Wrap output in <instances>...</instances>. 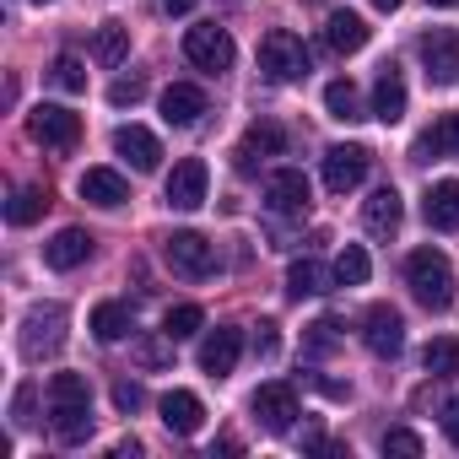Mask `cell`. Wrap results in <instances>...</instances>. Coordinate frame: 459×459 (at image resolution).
I'll return each mask as SVG.
<instances>
[{
  "label": "cell",
  "instance_id": "cell-1",
  "mask_svg": "<svg viewBox=\"0 0 459 459\" xmlns=\"http://www.w3.org/2000/svg\"><path fill=\"white\" fill-rule=\"evenodd\" d=\"M49 427L60 443H87L92 437V389L82 373H55L49 378Z\"/></svg>",
  "mask_w": 459,
  "mask_h": 459
},
{
  "label": "cell",
  "instance_id": "cell-2",
  "mask_svg": "<svg viewBox=\"0 0 459 459\" xmlns=\"http://www.w3.org/2000/svg\"><path fill=\"white\" fill-rule=\"evenodd\" d=\"M405 287H411L416 303L432 308V314L454 308V265H448V255H443V249H411V255H405Z\"/></svg>",
  "mask_w": 459,
  "mask_h": 459
},
{
  "label": "cell",
  "instance_id": "cell-3",
  "mask_svg": "<svg viewBox=\"0 0 459 459\" xmlns=\"http://www.w3.org/2000/svg\"><path fill=\"white\" fill-rule=\"evenodd\" d=\"M308 44L298 39V33H287V28H271L265 39H260V71L271 76V82H303L308 76Z\"/></svg>",
  "mask_w": 459,
  "mask_h": 459
},
{
  "label": "cell",
  "instance_id": "cell-4",
  "mask_svg": "<svg viewBox=\"0 0 459 459\" xmlns=\"http://www.w3.org/2000/svg\"><path fill=\"white\" fill-rule=\"evenodd\" d=\"M65 325H71V314H65L60 303H33L28 319H22V357H28V362L55 357V351L65 346Z\"/></svg>",
  "mask_w": 459,
  "mask_h": 459
},
{
  "label": "cell",
  "instance_id": "cell-5",
  "mask_svg": "<svg viewBox=\"0 0 459 459\" xmlns=\"http://www.w3.org/2000/svg\"><path fill=\"white\" fill-rule=\"evenodd\" d=\"M184 60H189V65H200V71H211V76H221V71H233L238 44H233V33H227V28L200 22V28H189V33H184Z\"/></svg>",
  "mask_w": 459,
  "mask_h": 459
},
{
  "label": "cell",
  "instance_id": "cell-6",
  "mask_svg": "<svg viewBox=\"0 0 459 459\" xmlns=\"http://www.w3.org/2000/svg\"><path fill=\"white\" fill-rule=\"evenodd\" d=\"M28 135H33L39 146H49V152H76L82 119H76L71 108H60V103H39V108L28 114Z\"/></svg>",
  "mask_w": 459,
  "mask_h": 459
},
{
  "label": "cell",
  "instance_id": "cell-7",
  "mask_svg": "<svg viewBox=\"0 0 459 459\" xmlns=\"http://www.w3.org/2000/svg\"><path fill=\"white\" fill-rule=\"evenodd\" d=\"M249 405H255V421H260L265 432H276V437H281V432H292V421H298V389H292L287 378L260 384Z\"/></svg>",
  "mask_w": 459,
  "mask_h": 459
},
{
  "label": "cell",
  "instance_id": "cell-8",
  "mask_svg": "<svg viewBox=\"0 0 459 459\" xmlns=\"http://www.w3.org/2000/svg\"><path fill=\"white\" fill-rule=\"evenodd\" d=\"M362 346H368L373 357H400V351H405V319H400V308L373 303V308L362 314Z\"/></svg>",
  "mask_w": 459,
  "mask_h": 459
},
{
  "label": "cell",
  "instance_id": "cell-9",
  "mask_svg": "<svg viewBox=\"0 0 459 459\" xmlns=\"http://www.w3.org/2000/svg\"><path fill=\"white\" fill-rule=\"evenodd\" d=\"M205 184H211L205 162H200V157H184V162H173V173H168V184H162V200H168L173 211H200V205H205Z\"/></svg>",
  "mask_w": 459,
  "mask_h": 459
},
{
  "label": "cell",
  "instance_id": "cell-10",
  "mask_svg": "<svg viewBox=\"0 0 459 459\" xmlns=\"http://www.w3.org/2000/svg\"><path fill=\"white\" fill-rule=\"evenodd\" d=\"M162 255H168V265H173L178 276H189V281H205V276L216 271V249H211V238H200V233H173V238L162 244Z\"/></svg>",
  "mask_w": 459,
  "mask_h": 459
},
{
  "label": "cell",
  "instance_id": "cell-11",
  "mask_svg": "<svg viewBox=\"0 0 459 459\" xmlns=\"http://www.w3.org/2000/svg\"><path fill=\"white\" fill-rule=\"evenodd\" d=\"M421 65H427V76L437 82V87H454L459 82V33L454 28H432V33H421Z\"/></svg>",
  "mask_w": 459,
  "mask_h": 459
},
{
  "label": "cell",
  "instance_id": "cell-12",
  "mask_svg": "<svg viewBox=\"0 0 459 459\" xmlns=\"http://www.w3.org/2000/svg\"><path fill=\"white\" fill-rule=\"evenodd\" d=\"M368 168H373V152L368 146H330L325 152V189L330 195H346V189H357L368 178Z\"/></svg>",
  "mask_w": 459,
  "mask_h": 459
},
{
  "label": "cell",
  "instance_id": "cell-13",
  "mask_svg": "<svg viewBox=\"0 0 459 459\" xmlns=\"http://www.w3.org/2000/svg\"><path fill=\"white\" fill-rule=\"evenodd\" d=\"M308 178H303V168H276L271 178H265V200H271V211L276 216H303L308 211Z\"/></svg>",
  "mask_w": 459,
  "mask_h": 459
},
{
  "label": "cell",
  "instance_id": "cell-14",
  "mask_svg": "<svg viewBox=\"0 0 459 459\" xmlns=\"http://www.w3.org/2000/svg\"><path fill=\"white\" fill-rule=\"evenodd\" d=\"M238 357H244V330H211L205 341H200V368L211 373V378H227L238 368Z\"/></svg>",
  "mask_w": 459,
  "mask_h": 459
},
{
  "label": "cell",
  "instance_id": "cell-15",
  "mask_svg": "<svg viewBox=\"0 0 459 459\" xmlns=\"http://www.w3.org/2000/svg\"><path fill=\"white\" fill-rule=\"evenodd\" d=\"M114 152H119L135 173H152V168L162 162V141H157L146 125H119V130H114Z\"/></svg>",
  "mask_w": 459,
  "mask_h": 459
},
{
  "label": "cell",
  "instance_id": "cell-16",
  "mask_svg": "<svg viewBox=\"0 0 459 459\" xmlns=\"http://www.w3.org/2000/svg\"><path fill=\"white\" fill-rule=\"evenodd\" d=\"M157 411H162V427L178 432V437H195L200 421H205V405H200V394H189V389H168V394L157 400Z\"/></svg>",
  "mask_w": 459,
  "mask_h": 459
},
{
  "label": "cell",
  "instance_id": "cell-17",
  "mask_svg": "<svg viewBox=\"0 0 459 459\" xmlns=\"http://www.w3.org/2000/svg\"><path fill=\"white\" fill-rule=\"evenodd\" d=\"M400 216H405V200H400L394 184H384V189H373V195L362 200V227H368L373 238H389L394 227H400Z\"/></svg>",
  "mask_w": 459,
  "mask_h": 459
},
{
  "label": "cell",
  "instance_id": "cell-18",
  "mask_svg": "<svg viewBox=\"0 0 459 459\" xmlns=\"http://www.w3.org/2000/svg\"><path fill=\"white\" fill-rule=\"evenodd\" d=\"M44 260H49V271H76V265H87V260H92V233H87V227H60V233L44 244Z\"/></svg>",
  "mask_w": 459,
  "mask_h": 459
},
{
  "label": "cell",
  "instance_id": "cell-19",
  "mask_svg": "<svg viewBox=\"0 0 459 459\" xmlns=\"http://www.w3.org/2000/svg\"><path fill=\"white\" fill-rule=\"evenodd\" d=\"M421 216L437 233H459V178H437L427 195H421Z\"/></svg>",
  "mask_w": 459,
  "mask_h": 459
},
{
  "label": "cell",
  "instance_id": "cell-20",
  "mask_svg": "<svg viewBox=\"0 0 459 459\" xmlns=\"http://www.w3.org/2000/svg\"><path fill=\"white\" fill-rule=\"evenodd\" d=\"M281 152H287V130H281L276 119H255V125L244 130V141H238V168L249 173L255 157H281Z\"/></svg>",
  "mask_w": 459,
  "mask_h": 459
},
{
  "label": "cell",
  "instance_id": "cell-21",
  "mask_svg": "<svg viewBox=\"0 0 459 459\" xmlns=\"http://www.w3.org/2000/svg\"><path fill=\"white\" fill-rule=\"evenodd\" d=\"M76 189H82V200H92V205H103V211H119V205L130 200V184H125V173H114V168H87Z\"/></svg>",
  "mask_w": 459,
  "mask_h": 459
},
{
  "label": "cell",
  "instance_id": "cell-22",
  "mask_svg": "<svg viewBox=\"0 0 459 459\" xmlns=\"http://www.w3.org/2000/svg\"><path fill=\"white\" fill-rule=\"evenodd\" d=\"M368 22L357 17V12H330L325 17V49H335V55H357L362 44H368Z\"/></svg>",
  "mask_w": 459,
  "mask_h": 459
},
{
  "label": "cell",
  "instance_id": "cell-23",
  "mask_svg": "<svg viewBox=\"0 0 459 459\" xmlns=\"http://www.w3.org/2000/svg\"><path fill=\"white\" fill-rule=\"evenodd\" d=\"M437 157H459V114H437L432 130H421L416 162H437Z\"/></svg>",
  "mask_w": 459,
  "mask_h": 459
},
{
  "label": "cell",
  "instance_id": "cell-24",
  "mask_svg": "<svg viewBox=\"0 0 459 459\" xmlns=\"http://www.w3.org/2000/svg\"><path fill=\"white\" fill-rule=\"evenodd\" d=\"M373 119H384V125L405 119V76L394 65H384L378 82H373Z\"/></svg>",
  "mask_w": 459,
  "mask_h": 459
},
{
  "label": "cell",
  "instance_id": "cell-25",
  "mask_svg": "<svg viewBox=\"0 0 459 459\" xmlns=\"http://www.w3.org/2000/svg\"><path fill=\"white\" fill-rule=\"evenodd\" d=\"M200 114H205V92H200V87L173 82V87L162 92V119H168V125H195Z\"/></svg>",
  "mask_w": 459,
  "mask_h": 459
},
{
  "label": "cell",
  "instance_id": "cell-26",
  "mask_svg": "<svg viewBox=\"0 0 459 459\" xmlns=\"http://www.w3.org/2000/svg\"><path fill=\"white\" fill-rule=\"evenodd\" d=\"M330 276H335V271H325L319 260H292L287 292H292V298H319V292H330Z\"/></svg>",
  "mask_w": 459,
  "mask_h": 459
},
{
  "label": "cell",
  "instance_id": "cell-27",
  "mask_svg": "<svg viewBox=\"0 0 459 459\" xmlns=\"http://www.w3.org/2000/svg\"><path fill=\"white\" fill-rule=\"evenodd\" d=\"M325 108H330V119H341V125H357V119H362V92H357L346 76H335V82L325 87Z\"/></svg>",
  "mask_w": 459,
  "mask_h": 459
},
{
  "label": "cell",
  "instance_id": "cell-28",
  "mask_svg": "<svg viewBox=\"0 0 459 459\" xmlns=\"http://www.w3.org/2000/svg\"><path fill=\"white\" fill-rule=\"evenodd\" d=\"M125 55H130V28L125 22H103L98 39H92V60L98 65H119Z\"/></svg>",
  "mask_w": 459,
  "mask_h": 459
},
{
  "label": "cell",
  "instance_id": "cell-29",
  "mask_svg": "<svg viewBox=\"0 0 459 459\" xmlns=\"http://www.w3.org/2000/svg\"><path fill=\"white\" fill-rule=\"evenodd\" d=\"M92 335H98L103 346L125 341V335H130V308H125V303H98V308H92Z\"/></svg>",
  "mask_w": 459,
  "mask_h": 459
},
{
  "label": "cell",
  "instance_id": "cell-30",
  "mask_svg": "<svg viewBox=\"0 0 459 459\" xmlns=\"http://www.w3.org/2000/svg\"><path fill=\"white\" fill-rule=\"evenodd\" d=\"M421 368H427L432 378H454V373H459V341H454V335L427 341V346H421Z\"/></svg>",
  "mask_w": 459,
  "mask_h": 459
},
{
  "label": "cell",
  "instance_id": "cell-31",
  "mask_svg": "<svg viewBox=\"0 0 459 459\" xmlns=\"http://www.w3.org/2000/svg\"><path fill=\"white\" fill-rule=\"evenodd\" d=\"M44 205H49V189L28 184V189H17V195H12V205H6V221H12V227H33V221L44 216Z\"/></svg>",
  "mask_w": 459,
  "mask_h": 459
},
{
  "label": "cell",
  "instance_id": "cell-32",
  "mask_svg": "<svg viewBox=\"0 0 459 459\" xmlns=\"http://www.w3.org/2000/svg\"><path fill=\"white\" fill-rule=\"evenodd\" d=\"M335 346H341V319H314V325L303 330V357H308V362H325Z\"/></svg>",
  "mask_w": 459,
  "mask_h": 459
},
{
  "label": "cell",
  "instance_id": "cell-33",
  "mask_svg": "<svg viewBox=\"0 0 459 459\" xmlns=\"http://www.w3.org/2000/svg\"><path fill=\"white\" fill-rule=\"evenodd\" d=\"M373 276V260H368V249L362 244H346L341 255H335V281L341 287H362Z\"/></svg>",
  "mask_w": 459,
  "mask_h": 459
},
{
  "label": "cell",
  "instance_id": "cell-34",
  "mask_svg": "<svg viewBox=\"0 0 459 459\" xmlns=\"http://www.w3.org/2000/svg\"><path fill=\"white\" fill-rule=\"evenodd\" d=\"M200 325H205V308H200V303H178V308H168V319H162V330H168L173 341L200 335Z\"/></svg>",
  "mask_w": 459,
  "mask_h": 459
},
{
  "label": "cell",
  "instance_id": "cell-35",
  "mask_svg": "<svg viewBox=\"0 0 459 459\" xmlns=\"http://www.w3.org/2000/svg\"><path fill=\"white\" fill-rule=\"evenodd\" d=\"M49 82H55L60 92H87V65H82L76 55H60V60L49 65Z\"/></svg>",
  "mask_w": 459,
  "mask_h": 459
},
{
  "label": "cell",
  "instance_id": "cell-36",
  "mask_svg": "<svg viewBox=\"0 0 459 459\" xmlns=\"http://www.w3.org/2000/svg\"><path fill=\"white\" fill-rule=\"evenodd\" d=\"M135 357H141V368H162V362H173V335L162 330L157 341H141V346H135Z\"/></svg>",
  "mask_w": 459,
  "mask_h": 459
},
{
  "label": "cell",
  "instance_id": "cell-37",
  "mask_svg": "<svg viewBox=\"0 0 459 459\" xmlns=\"http://www.w3.org/2000/svg\"><path fill=\"white\" fill-rule=\"evenodd\" d=\"M141 98H146V82H141V76H125V82L108 87V103H114V108H135Z\"/></svg>",
  "mask_w": 459,
  "mask_h": 459
},
{
  "label": "cell",
  "instance_id": "cell-38",
  "mask_svg": "<svg viewBox=\"0 0 459 459\" xmlns=\"http://www.w3.org/2000/svg\"><path fill=\"white\" fill-rule=\"evenodd\" d=\"M384 454H411V459H416V454H421V437H416L411 427H389V432H384Z\"/></svg>",
  "mask_w": 459,
  "mask_h": 459
},
{
  "label": "cell",
  "instance_id": "cell-39",
  "mask_svg": "<svg viewBox=\"0 0 459 459\" xmlns=\"http://www.w3.org/2000/svg\"><path fill=\"white\" fill-rule=\"evenodd\" d=\"M114 405L130 416V411H141V405H146V389H141L135 378H119V384H114Z\"/></svg>",
  "mask_w": 459,
  "mask_h": 459
},
{
  "label": "cell",
  "instance_id": "cell-40",
  "mask_svg": "<svg viewBox=\"0 0 459 459\" xmlns=\"http://www.w3.org/2000/svg\"><path fill=\"white\" fill-rule=\"evenodd\" d=\"M12 421H17V427H28V421H33V384H22V389H17V400H12Z\"/></svg>",
  "mask_w": 459,
  "mask_h": 459
},
{
  "label": "cell",
  "instance_id": "cell-41",
  "mask_svg": "<svg viewBox=\"0 0 459 459\" xmlns=\"http://www.w3.org/2000/svg\"><path fill=\"white\" fill-rule=\"evenodd\" d=\"M276 346H281L276 325H260V330H255V351H260V357H276Z\"/></svg>",
  "mask_w": 459,
  "mask_h": 459
},
{
  "label": "cell",
  "instance_id": "cell-42",
  "mask_svg": "<svg viewBox=\"0 0 459 459\" xmlns=\"http://www.w3.org/2000/svg\"><path fill=\"white\" fill-rule=\"evenodd\" d=\"M443 437H448V443L459 448V394H454V400L443 405Z\"/></svg>",
  "mask_w": 459,
  "mask_h": 459
},
{
  "label": "cell",
  "instance_id": "cell-43",
  "mask_svg": "<svg viewBox=\"0 0 459 459\" xmlns=\"http://www.w3.org/2000/svg\"><path fill=\"white\" fill-rule=\"evenodd\" d=\"M157 6H162L168 17H189V6H195V0H157Z\"/></svg>",
  "mask_w": 459,
  "mask_h": 459
},
{
  "label": "cell",
  "instance_id": "cell-44",
  "mask_svg": "<svg viewBox=\"0 0 459 459\" xmlns=\"http://www.w3.org/2000/svg\"><path fill=\"white\" fill-rule=\"evenodd\" d=\"M114 454H119V459H135V454H141V443H135V437H125V443H114Z\"/></svg>",
  "mask_w": 459,
  "mask_h": 459
},
{
  "label": "cell",
  "instance_id": "cell-45",
  "mask_svg": "<svg viewBox=\"0 0 459 459\" xmlns=\"http://www.w3.org/2000/svg\"><path fill=\"white\" fill-rule=\"evenodd\" d=\"M368 6H378V12H400V0H368Z\"/></svg>",
  "mask_w": 459,
  "mask_h": 459
},
{
  "label": "cell",
  "instance_id": "cell-46",
  "mask_svg": "<svg viewBox=\"0 0 459 459\" xmlns=\"http://www.w3.org/2000/svg\"><path fill=\"white\" fill-rule=\"evenodd\" d=\"M427 6H437V12H448V6H459V0H427Z\"/></svg>",
  "mask_w": 459,
  "mask_h": 459
},
{
  "label": "cell",
  "instance_id": "cell-47",
  "mask_svg": "<svg viewBox=\"0 0 459 459\" xmlns=\"http://www.w3.org/2000/svg\"><path fill=\"white\" fill-rule=\"evenodd\" d=\"M308 6H330V0H308Z\"/></svg>",
  "mask_w": 459,
  "mask_h": 459
},
{
  "label": "cell",
  "instance_id": "cell-48",
  "mask_svg": "<svg viewBox=\"0 0 459 459\" xmlns=\"http://www.w3.org/2000/svg\"><path fill=\"white\" fill-rule=\"evenodd\" d=\"M33 6H49V0H33Z\"/></svg>",
  "mask_w": 459,
  "mask_h": 459
}]
</instances>
